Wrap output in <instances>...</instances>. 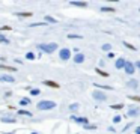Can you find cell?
Listing matches in <instances>:
<instances>
[{
	"instance_id": "obj_25",
	"label": "cell",
	"mask_w": 140,
	"mask_h": 134,
	"mask_svg": "<svg viewBox=\"0 0 140 134\" xmlns=\"http://www.w3.org/2000/svg\"><path fill=\"white\" fill-rule=\"evenodd\" d=\"M111 109L113 110H121V109H124V104H111Z\"/></svg>"
},
{
	"instance_id": "obj_5",
	"label": "cell",
	"mask_w": 140,
	"mask_h": 134,
	"mask_svg": "<svg viewBox=\"0 0 140 134\" xmlns=\"http://www.w3.org/2000/svg\"><path fill=\"white\" fill-rule=\"evenodd\" d=\"M92 97H93V99H97V101H105V99H107L105 93L101 92V91H93L92 92Z\"/></svg>"
},
{
	"instance_id": "obj_18",
	"label": "cell",
	"mask_w": 140,
	"mask_h": 134,
	"mask_svg": "<svg viewBox=\"0 0 140 134\" xmlns=\"http://www.w3.org/2000/svg\"><path fill=\"white\" fill-rule=\"evenodd\" d=\"M2 122H9V124H14V122H15V118H8V116H3V118H2Z\"/></svg>"
},
{
	"instance_id": "obj_38",
	"label": "cell",
	"mask_w": 140,
	"mask_h": 134,
	"mask_svg": "<svg viewBox=\"0 0 140 134\" xmlns=\"http://www.w3.org/2000/svg\"><path fill=\"white\" fill-rule=\"evenodd\" d=\"M32 134H38V133H32Z\"/></svg>"
},
{
	"instance_id": "obj_22",
	"label": "cell",
	"mask_w": 140,
	"mask_h": 134,
	"mask_svg": "<svg viewBox=\"0 0 140 134\" xmlns=\"http://www.w3.org/2000/svg\"><path fill=\"white\" fill-rule=\"evenodd\" d=\"M26 59H27V60H33V59H35V53H32V51L26 53Z\"/></svg>"
},
{
	"instance_id": "obj_29",
	"label": "cell",
	"mask_w": 140,
	"mask_h": 134,
	"mask_svg": "<svg viewBox=\"0 0 140 134\" xmlns=\"http://www.w3.org/2000/svg\"><path fill=\"white\" fill-rule=\"evenodd\" d=\"M124 45H125L127 48H130V50H136V47H134V45H131L130 42H127V41H124Z\"/></svg>"
},
{
	"instance_id": "obj_30",
	"label": "cell",
	"mask_w": 140,
	"mask_h": 134,
	"mask_svg": "<svg viewBox=\"0 0 140 134\" xmlns=\"http://www.w3.org/2000/svg\"><path fill=\"white\" fill-rule=\"evenodd\" d=\"M128 98H130L131 101H139V103H140V97H139V95H131V97H128Z\"/></svg>"
},
{
	"instance_id": "obj_1",
	"label": "cell",
	"mask_w": 140,
	"mask_h": 134,
	"mask_svg": "<svg viewBox=\"0 0 140 134\" xmlns=\"http://www.w3.org/2000/svg\"><path fill=\"white\" fill-rule=\"evenodd\" d=\"M38 48L41 50V51H44V53H48V54H51V53H54L56 50H57V44H56V42L38 44Z\"/></svg>"
},
{
	"instance_id": "obj_4",
	"label": "cell",
	"mask_w": 140,
	"mask_h": 134,
	"mask_svg": "<svg viewBox=\"0 0 140 134\" xmlns=\"http://www.w3.org/2000/svg\"><path fill=\"white\" fill-rule=\"evenodd\" d=\"M124 69H125V72H127L128 75H133V74L136 72V65H134L133 62H130V60H128L127 63H125Z\"/></svg>"
},
{
	"instance_id": "obj_20",
	"label": "cell",
	"mask_w": 140,
	"mask_h": 134,
	"mask_svg": "<svg viewBox=\"0 0 140 134\" xmlns=\"http://www.w3.org/2000/svg\"><path fill=\"white\" fill-rule=\"evenodd\" d=\"M103 12H115V8H110V6H103L101 8Z\"/></svg>"
},
{
	"instance_id": "obj_24",
	"label": "cell",
	"mask_w": 140,
	"mask_h": 134,
	"mask_svg": "<svg viewBox=\"0 0 140 134\" xmlns=\"http://www.w3.org/2000/svg\"><path fill=\"white\" fill-rule=\"evenodd\" d=\"M18 115H23V116H29V118H32V113H30V111H27V110H20Z\"/></svg>"
},
{
	"instance_id": "obj_13",
	"label": "cell",
	"mask_w": 140,
	"mask_h": 134,
	"mask_svg": "<svg viewBox=\"0 0 140 134\" xmlns=\"http://www.w3.org/2000/svg\"><path fill=\"white\" fill-rule=\"evenodd\" d=\"M69 5H72V6H79V8H86V6H87V3H86V2H75V0L71 2Z\"/></svg>"
},
{
	"instance_id": "obj_6",
	"label": "cell",
	"mask_w": 140,
	"mask_h": 134,
	"mask_svg": "<svg viewBox=\"0 0 140 134\" xmlns=\"http://www.w3.org/2000/svg\"><path fill=\"white\" fill-rule=\"evenodd\" d=\"M139 113H140L139 107H128L127 116H128V118H136V116H139Z\"/></svg>"
},
{
	"instance_id": "obj_10",
	"label": "cell",
	"mask_w": 140,
	"mask_h": 134,
	"mask_svg": "<svg viewBox=\"0 0 140 134\" xmlns=\"http://www.w3.org/2000/svg\"><path fill=\"white\" fill-rule=\"evenodd\" d=\"M127 86H128V89H137L139 87V81L136 79H131V80H128Z\"/></svg>"
},
{
	"instance_id": "obj_3",
	"label": "cell",
	"mask_w": 140,
	"mask_h": 134,
	"mask_svg": "<svg viewBox=\"0 0 140 134\" xmlns=\"http://www.w3.org/2000/svg\"><path fill=\"white\" fill-rule=\"evenodd\" d=\"M59 57H60V60L66 62L71 59V50L69 48H62L60 51H59Z\"/></svg>"
},
{
	"instance_id": "obj_11",
	"label": "cell",
	"mask_w": 140,
	"mask_h": 134,
	"mask_svg": "<svg viewBox=\"0 0 140 134\" xmlns=\"http://www.w3.org/2000/svg\"><path fill=\"white\" fill-rule=\"evenodd\" d=\"M44 85L48 86V87H53V89H59V87H60L59 83H56V81H53V80H45V81H44Z\"/></svg>"
},
{
	"instance_id": "obj_28",
	"label": "cell",
	"mask_w": 140,
	"mask_h": 134,
	"mask_svg": "<svg viewBox=\"0 0 140 134\" xmlns=\"http://www.w3.org/2000/svg\"><path fill=\"white\" fill-rule=\"evenodd\" d=\"M121 121H122V118H121L119 115H116L115 118H113V124H119Z\"/></svg>"
},
{
	"instance_id": "obj_14",
	"label": "cell",
	"mask_w": 140,
	"mask_h": 134,
	"mask_svg": "<svg viewBox=\"0 0 140 134\" xmlns=\"http://www.w3.org/2000/svg\"><path fill=\"white\" fill-rule=\"evenodd\" d=\"M0 69H6V71H14V72L17 71V68H15V66H9V65H2V63H0Z\"/></svg>"
},
{
	"instance_id": "obj_36",
	"label": "cell",
	"mask_w": 140,
	"mask_h": 134,
	"mask_svg": "<svg viewBox=\"0 0 140 134\" xmlns=\"http://www.w3.org/2000/svg\"><path fill=\"white\" fill-rule=\"evenodd\" d=\"M134 65H136V68H139V69H140V60H137Z\"/></svg>"
},
{
	"instance_id": "obj_33",
	"label": "cell",
	"mask_w": 140,
	"mask_h": 134,
	"mask_svg": "<svg viewBox=\"0 0 140 134\" xmlns=\"http://www.w3.org/2000/svg\"><path fill=\"white\" fill-rule=\"evenodd\" d=\"M0 42H5V44H8L9 41H8V38H5L2 33H0Z\"/></svg>"
},
{
	"instance_id": "obj_32",
	"label": "cell",
	"mask_w": 140,
	"mask_h": 134,
	"mask_svg": "<svg viewBox=\"0 0 140 134\" xmlns=\"http://www.w3.org/2000/svg\"><path fill=\"white\" fill-rule=\"evenodd\" d=\"M8 30H11L9 26H2V27H0V32H8Z\"/></svg>"
},
{
	"instance_id": "obj_16",
	"label": "cell",
	"mask_w": 140,
	"mask_h": 134,
	"mask_svg": "<svg viewBox=\"0 0 140 134\" xmlns=\"http://www.w3.org/2000/svg\"><path fill=\"white\" fill-rule=\"evenodd\" d=\"M44 20H45V23H57V20L53 18V17H50V15H45Z\"/></svg>"
},
{
	"instance_id": "obj_15",
	"label": "cell",
	"mask_w": 140,
	"mask_h": 134,
	"mask_svg": "<svg viewBox=\"0 0 140 134\" xmlns=\"http://www.w3.org/2000/svg\"><path fill=\"white\" fill-rule=\"evenodd\" d=\"M15 15L17 17H23V18H29V17H32V12H17Z\"/></svg>"
},
{
	"instance_id": "obj_34",
	"label": "cell",
	"mask_w": 140,
	"mask_h": 134,
	"mask_svg": "<svg viewBox=\"0 0 140 134\" xmlns=\"http://www.w3.org/2000/svg\"><path fill=\"white\" fill-rule=\"evenodd\" d=\"M86 130H95L97 128V125H91V124H87V125H85Z\"/></svg>"
},
{
	"instance_id": "obj_21",
	"label": "cell",
	"mask_w": 140,
	"mask_h": 134,
	"mask_svg": "<svg viewBox=\"0 0 140 134\" xmlns=\"http://www.w3.org/2000/svg\"><path fill=\"white\" fill-rule=\"evenodd\" d=\"M95 86H97V87H99V89H105V91H113V87H111V86H103V85H98V83H95Z\"/></svg>"
},
{
	"instance_id": "obj_8",
	"label": "cell",
	"mask_w": 140,
	"mask_h": 134,
	"mask_svg": "<svg viewBox=\"0 0 140 134\" xmlns=\"http://www.w3.org/2000/svg\"><path fill=\"white\" fill-rule=\"evenodd\" d=\"M125 63H127V60H125L124 57H117V59H116V63H115L116 69H124Z\"/></svg>"
},
{
	"instance_id": "obj_7",
	"label": "cell",
	"mask_w": 140,
	"mask_h": 134,
	"mask_svg": "<svg viewBox=\"0 0 140 134\" xmlns=\"http://www.w3.org/2000/svg\"><path fill=\"white\" fill-rule=\"evenodd\" d=\"M71 119H72L74 122H77V124H81L83 127L89 124V121H87V118H81V116H74V115H72V116H71Z\"/></svg>"
},
{
	"instance_id": "obj_19",
	"label": "cell",
	"mask_w": 140,
	"mask_h": 134,
	"mask_svg": "<svg viewBox=\"0 0 140 134\" xmlns=\"http://www.w3.org/2000/svg\"><path fill=\"white\" fill-rule=\"evenodd\" d=\"M30 104V99L29 98H21L20 99V105H29Z\"/></svg>"
},
{
	"instance_id": "obj_12",
	"label": "cell",
	"mask_w": 140,
	"mask_h": 134,
	"mask_svg": "<svg viewBox=\"0 0 140 134\" xmlns=\"http://www.w3.org/2000/svg\"><path fill=\"white\" fill-rule=\"evenodd\" d=\"M0 81H5V83H14L15 79H14V77H9V75H0Z\"/></svg>"
},
{
	"instance_id": "obj_37",
	"label": "cell",
	"mask_w": 140,
	"mask_h": 134,
	"mask_svg": "<svg viewBox=\"0 0 140 134\" xmlns=\"http://www.w3.org/2000/svg\"><path fill=\"white\" fill-rule=\"evenodd\" d=\"M136 134H140V127L136 128Z\"/></svg>"
},
{
	"instance_id": "obj_26",
	"label": "cell",
	"mask_w": 140,
	"mask_h": 134,
	"mask_svg": "<svg viewBox=\"0 0 140 134\" xmlns=\"http://www.w3.org/2000/svg\"><path fill=\"white\" fill-rule=\"evenodd\" d=\"M111 50V45H110L109 42L107 44H103V51H110Z\"/></svg>"
},
{
	"instance_id": "obj_23",
	"label": "cell",
	"mask_w": 140,
	"mask_h": 134,
	"mask_svg": "<svg viewBox=\"0 0 140 134\" xmlns=\"http://www.w3.org/2000/svg\"><path fill=\"white\" fill-rule=\"evenodd\" d=\"M79 104L77 103H74V104H71V105H69V110H71V111H77V110H79Z\"/></svg>"
},
{
	"instance_id": "obj_27",
	"label": "cell",
	"mask_w": 140,
	"mask_h": 134,
	"mask_svg": "<svg viewBox=\"0 0 140 134\" xmlns=\"http://www.w3.org/2000/svg\"><path fill=\"white\" fill-rule=\"evenodd\" d=\"M68 38H69V39H81V35H72V33H71V35H68Z\"/></svg>"
},
{
	"instance_id": "obj_17",
	"label": "cell",
	"mask_w": 140,
	"mask_h": 134,
	"mask_svg": "<svg viewBox=\"0 0 140 134\" xmlns=\"http://www.w3.org/2000/svg\"><path fill=\"white\" fill-rule=\"evenodd\" d=\"M95 71H97V74H98V75H101V77H109V72H105V71L99 69V68H97Z\"/></svg>"
},
{
	"instance_id": "obj_9",
	"label": "cell",
	"mask_w": 140,
	"mask_h": 134,
	"mask_svg": "<svg viewBox=\"0 0 140 134\" xmlns=\"http://www.w3.org/2000/svg\"><path fill=\"white\" fill-rule=\"evenodd\" d=\"M83 62H85V54H83V53H75V56H74V63L80 65V63H83Z\"/></svg>"
},
{
	"instance_id": "obj_31",
	"label": "cell",
	"mask_w": 140,
	"mask_h": 134,
	"mask_svg": "<svg viewBox=\"0 0 140 134\" xmlns=\"http://www.w3.org/2000/svg\"><path fill=\"white\" fill-rule=\"evenodd\" d=\"M30 93H32V95H39L41 91H39V89H30Z\"/></svg>"
},
{
	"instance_id": "obj_35",
	"label": "cell",
	"mask_w": 140,
	"mask_h": 134,
	"mask_svg": "<svg viewBox=\"0 0 140 134\" xmlns=\"http://www.w3.org/2000/svg\"><path fill=\"white\" fill-rule=\"evenodd\" d=\"M107 56H109L110 59H113V57H115V53H111V51H109V53H107Z\"/></svg>"
},
{
	"instance_id": "obj_2",
	"label": "cell",
	"mask_w": 140,
	"mask_h": 134,
	"mask_svg": "<svg viewBox=\"0 0 140 134\" xmlns=\"http://www.w3.org/2000/svg\"><path fill=\"white\" fill-rule=\"evenodd\" d=\"M38 110H51L56 107V103L54 101H48V99H44V101H39L38 103Z\"/></svg>"
}]
</instances>
